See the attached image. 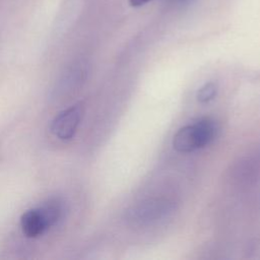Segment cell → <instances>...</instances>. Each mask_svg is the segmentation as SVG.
Listing matches in <instances>:
<instances>
[{
    "label": "cell",
    "instance_id": "1",
    "mask_svg": "<svg viewBox=\"0 0 260 260\" xmlns=\"http://www.w3.org/2000/svg\"><path fill=\"white\" fill-rule=\"evenodd\" d=\"M176 209L173 199L151 197L131 205L125 211V220L134 226H146L172 214Z\"/></svg>",
    "mask_w": 260,
    "mask_h": 260
},
{
    "label": "cell",
    "instance_id": "2",
    "mask_svg": "<svg viewBox=\"0 0 260 260\" xmlns=\"http://www.w3.org/2000/svg\"><path fill=\"white\" fill-rule=\"evenodd\" d=\"M216 135V125L209 118H203L178 130L173 146L179 152H191L208 145Z\"/></svg>",
    "mask_w": 260,
    "mask_h": 260
},
{
    "label": "cell",
    "instance_id": "3",
    "mask_svg": "<svg viewBox=\"0 0 260 260\" xmlns=\"http://www.w3.org/2000/svg\"><path fill=\"white\" fill-rule=\"evenodd\" d=\"M82 108L75 105L58 114L51 124L52 133L61 140L71 139L80 123Z\"/></svg>",
    "mask_w": 260,
    "mask_h": 260
},
{
    "label": "cell",
    "instance_id": "4",
    "mask_svg": "<svg viewBox=\"0 0 260 260\" xmlns=\"http://www.w3.org/2000/svg\"><path fill=\"white\" fill-rule=\"evenodd\" d=\"M20 226L22 233L28 238H37L51 228L41 207L25 211L20 218Z\"/></svg>",
    "mask_w": 260,
    "mask_h": 260
},
{
    "label": "cell",
    "instance_id": "5",
    "mask_svg": "<svg viewBox=\"0 0 260 260\" xmlns=\"http://www.w3.org/2000/svg\"><path fill=\"white\" fill-rule=\"evenodd\" d=\"M260 173V159L258 157H246L242 159L234 170V179L239 183H250Z\"/></svg>",
    "mask_w": 260,
    "mask_h": 260
},
{
    "label": "cell",
    "instance_id": "6",
    "mask_svg": "<svg viewBox=\"0 0 260 260\" xmlns=\"http://www.w3.org/2000/svg\"><path fill=\"white\" fill-rule=\"evenodd\" d=\"M217 93V85L214 82L203 84L197 91V100L200 103H208L212 101Z\"/></svg>",
    "mask_w": 260,
    "mask_h": 260
},
{
    "label": "cell",
    "instance_id": "7",
    "mask_svg": "<svg viewBox=\"0 0 260 260\" xmlns=\"http://www.w3.org/2000/svg\"><path fill=\"white\" fill-rule=\"evenodd\" d=\"M129 1H130L131 6H133V7H139V6H142V5L146 4V3L149 2L150 0H129Z\"/></svg>",
    "mask_w": 260,
    "mask_h": 260
},
{
    "label": "cell",
    "instance_id": "8",
    "mask_svg": "<svg viewBox=\"0 0 260 260\" xmlns=\"http://www.w3.org/2000/svg\"><path fill=\"white\" fill-rule=\"evenodd\" d=\"M172 2V4H175V5H179V6H182V5H185V4H188L190 1L192 0H170Z\"/></svg>",
    "mask_w": 260,
    "mask_h": 260
}]
</instances>
